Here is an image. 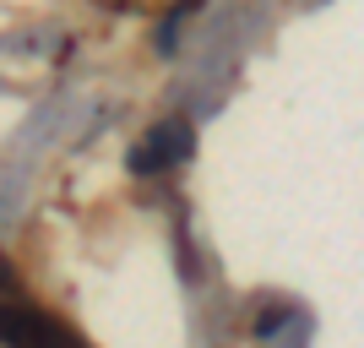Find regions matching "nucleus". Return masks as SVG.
Segmentation results:
<instances>
[{
	"mask_svg": "<svg viewBox=\"0 0 364 348\" xmlns=\"http://www.w3.org/2000/svg\"><path fill=\"white\" fill-rule=\"evenodd\" d=\"M0 343H28V348H65V343H76L60 321L44 316V310L16 288V278H11L6 261H0Z\"/></svg>",
	"mask_w": 364,
	"mask_h": 348,
	"instance_id": "nucleus-1",
	"label": "nucleus"
},
{
	"mask_svg": "<svg viewBox=\"0 0 364 348\" xmlns=\"http://www.w3.org/2000/svg\"><path fill=\"white\" fill-rule=\"evenodd\" d=\"M191 152H196V131H191V120H164V125H152L147 137L131 147L125 169H131V174H168V169L191 164Z\"/></svg>",
	"mask_w": 364,
	"mask_h": 348,
	"instance_id": "nucleus-2",
	"label": "nucleus"
},
{
	"mask_svg": "<svg viewBox=\"0 0 364 348\" xmlns=\"http://www.w3.org/2000/svg\"><path fill=\"white\" fill-rule=\"evenodd\" d=\"M104 6H125V0H104Z\"/></svg>",
	"mask_w": 364,
	"mask_h": 348,
	"instance_id": "nucleus-3",
	"label": "nucleus"
}]
</instances>
